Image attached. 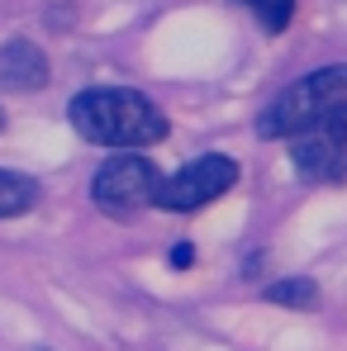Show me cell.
I'll return each mask as SVG.
<instances>
[{
    "label": "cell",
    "instance_id": "obj_10",
    "mask_svg": "<svg viewBox=\"0 0 347 351\" xmlns=\"http://www.w3.org/2000/svg\"><path fill=\"white\" fill-rule=\"evenodd\" d=\"M190 261H195V247H190V242H176V247H172V266H176V271H186Z\"/></svg>",
    "mask_w": 347,
    "mask_h": 351
},
{
    "label": "cell",
    "instance_id": "obj_5",
    "mask_svg": "<svg viewBox=\"0 0 347 351\" xmlns=\"http://www.w3.org/2000/svg\"><path fill=\"white\" fill-rule=\"evenodd\" d=\"M290 162L309 180H347V105L290 138Z\"/></svg>",
    "mask_w": 347,
    "mask_h": 351
},
{
    "label": "cell",
    "instance_id": "obj_7",
    "mask_svg": "<svg viewBox=\"0 0 347 351\" xmlns=\"http://www.w3.org/2000/svg\"><path fill=\"white\" fill-rule=\"evenodd\" d=\"M38 199H43V190H38L34 176L0 171V219H19V214H29Z\"/></svg>",
    "mask_w": 347,
    "mask_h": 351
},
{
    "label": "cell",
    "instance_id": "obj_11",
    "mask_svg": "<svg viewBox=\"0 0 347 351\" xmlns=\"http://www.w3.org/2000/svg\"><path fill=\"white\" fill-rule=\"evenodd\" d=\"M0 128H5V110H0Z\"/></svg>",
    "mask_w": 347,
    "mask_h": 351
},
{
    "label": "cell",
    "instance_id": "obj_1",
    "mask_svg": "<svg viewBox=\"0 0 347 351\" xmlns=\"http://www.w3.org/2000/svg\"><path fill=\"white\" fill-rule=\"evenodd\" d=\"M71 128L96 143V147H115V152H138V147H153L172 133L167 114L143 95V90H128V86H91L81 95H71L67 105Z\"/></svg>",
    "mask_w": 347,
    "mask_h": 351
},
{
    "label": "cell",
    "instance_id": "obj_6",
    "mask_svg": "<svg viewBox=\"0 0 347 351\" xmlns=\"http://www.w3.org/2000/svg\"><path fill=\"white\" fill-rule=\"evenodd\" d=\"M53 76V66L43 58V48H34L29 38H10L0 43V95H29L43 90Z\"/></svg>",
    "mask_w": 347,
    "mask_h": 351
},
{
    "label": "cell",
    "instance_id": "obj_4",
    "mask_svg": "<svg viewBox=\"0 0 347 351\" xmlns=\"http://www.w3.org/2000/svg\"><path fill=\"white\" fill-rule=\"evenodd\" d=\"M238 162L233 157H200V162H186L181 171H172L167 180H157V195L153 204L157 209H176V214H190L200 204H214L219 195H229L238 185Z\"/></svg>",
    "mask_w": 347,
    "mask_h": 351
},
{
    "label": "cell",
    "instance_id": "obj_8",
    "mask_svg": "<svg viewBox=\"0 0 347 351\" xmlns=\"http://www.w3.org/2000/svg\"><path fill=\"white\" fill-rule=\"evenodd\" d=\"M267 304H281V308H319V285L314 280H304V276H290V280H271L267 285Z\"/></svg>",
    "mask_w": 347,
    "mask_h": 351
},
{
    "label": "cell",
    "instance_id": "obj_2",
    "mask_svg": "<svg viewBox=\"0 0 347 351\" xmlns=\"http://www.w3.org/2000/svg\"><path fill=\"white\" fill-rule=\"evenodd\" d=\"M343 105H347V66H319V71L300 76L295 86H286L257 114V138H295Z\"/></svg>",
    "mask_w": 347,
    "mask_h": 351
},
{
    "label": "cell",
    "instance_id": "obj_9",
    "mask_svg": "<svg viewBox=\"0 0 347 351\" xmlns=\"http://www.w3.org/2000/svg\"><path fill=\"white\" fill-rule=\"evenodd\" d=\"M238 5H247L267 34H281L290 24V14H295V0H238Z\"/></svg>",
    "mask_w": 347,
    "mask_h": 351
},
{
    "label": "cell",
    "instance_id": "obj_3",
    "mask_svg": "<svg viewBox=\"0 0 347 351\" xmlns=\"http://www.w3.org/2000/svg\"><path fill=\"white\" fill-rule=\"evenodd\" d=\"M157 167L148 162V157H138V152H115L96 180H91V199H96V209H105L110 219H133L138 209H148L153 204V195H157Z\"/></svg>",
    "mask_w": 347,
    "mask_h": 351
}]
</instances>
